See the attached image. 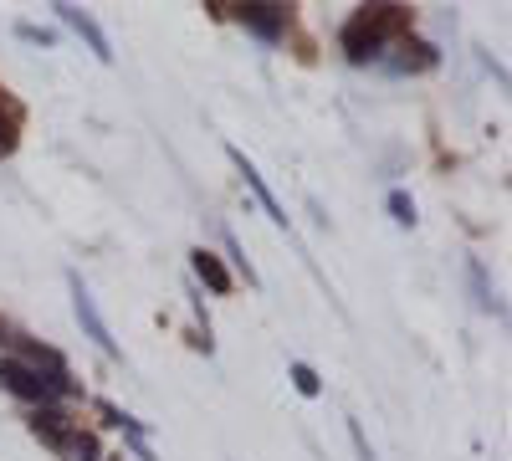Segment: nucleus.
I'll return each mask as SVG.
<instances>
[{"label": "nucleus", "instance_id": "nucleus-1", "mask_svg": "<svg viewBox=\"0 0 512 461\" xmlns=\"http://www.w3.org/2000/svg\"><path fill=\"white\" fill-rule=\"evenodd\" d=\"M0 344H11L6 354H0V385H6L16 400H26L31 410L41 405H62L77 395V380L67 374V359L47 344H31L26 333H11V339H0Z\"/></svg>", "mask_w": 512, "mask_h": 461}, {"label": "nucleus", "instance_id": "nucleus-2", "mask_svg": "<svg viewBox=\"0 0 512 461\" xmlns=\"http://www.w3.org/2000/svg\"><path fill=\"white\" fill-rule=\"evenodd\" d=\"M400 36H410V11L405 6H359L344 31H338V47L354 67H369V62H384L390 47Z\"/></svg>", "mask_w": 512, "mask_h": 461}, {"label": "nucleus", "instance_id": "nucleus-3", "mask_svg": "<svg viewBox=\"0 0 512 461\" xmlns=\"http://www.w3.org/2000/svg\"><path fill=\"white\" fill-rule=\"evenodd\" d=\"M67 292H72V313H77L82 333H88V339H93L108 359H123V349H118V339L108 333V323H103V313H98V303H93L88 282H82V272H67Z\"/></svg>", "mask_w": 512, "mask_h": 461}, {"label": "nucleus", "instance_id": "nucleus-4", "mask_svg": "<svg viewBox=\"0 0 512 461\" xmlns=\"http://www.w3.org/2000/svg\"><path fill=\"white\" fill-rule=\"evenodd\" d=\"M226 159L236 164V175L246 180V190L256 195V205H262V211H267V221H272V226H282V231H292V216L282 211V205H277V195L267 190V180H262V170H256V164H251V159H246V154H241L236 144H226Z\"/></svg>", "mask_w": 512, "mask_h": 461}, {"label": "nucleus", "instance_id": "nucleus-5", "mask_svg": "<svg viewBox=\"0 0 512 461\" xmlns=\"http://www.w3.org/2000/svg\"><path fill=\"white\" fill-rule=\"evenodd\" d=\"M57 11V21L77 36V41H88V52L98 57V62H113V41H108V31L88 16V11H82V6H67V0H62V6H52Z\"/></svg>", "mask_w": 512, "mask_h": 461}, {"label": "nucleus", "instance_id": "nucleus-6", "mask_svg": "<svg viewBox=\"0 0 512 461\" xmlns=\"http://www.w3.org/2000/svg\"><path fill=\"white\" fill-rule=\"evenodd\" d=\"M231 11H236V21H241L251 36H262V41H282L287 26H292L287 6H231Z\"/></svg>", "mask_w": 512, "mask_h": 461}, {"label": "nucleus", "instance_id": "nucleus-7", "mask_svg": "<svg viewBox=\"0 0 512 461\" xmlns=\"http://www.w3.org/2000/svg\"><path fill=\"white\" fill-rule=\"evenodd\" d=\"M390 52L395 57H384V67H390V72H425V67L441 62V52L431 47V41H420V36H400Z\"/></svg>", "mask_w": 512, "mask_h": 461}, {"label": "nucleus", "instance_id": "nucleus-8", "mask_svg": "<svg viewBox=\"0 0 512 461\" xmlns=\"http://www.w3.org/2000/svg\"><path fill=\"white\" fill-rule=\"evenodd\" d=\"M190 272L210 287V292H216V298H226V292H231V267L216 257V251H205V246H195L190 251Z\"/></svg>", "mask_w": 512, "mask_h": 461}, {"label": "nucleus", "instance_id": "nucleus-9", "mask_svg": "<svg viewBox=\"0 0 512 461\" xmlns=\"http://www.w3.org/2000/svg\"><path fill=\"white\" fill-rule=\"evenodd\" d=\"M26 426H31V436H36L41 446H52V451H57V446L67 441V431H72V421H67V415H62L57 405H41V410H31V421H26Z\"/></svg>", "mask_w": 512, "mask_h": 461}, {"label": "nucleus", "instance_id": "nucleus-10", "mask_svg": "<svg viewBox=\"0 0 512 461\" xmlns=\"http://www.w3.org/2000/svg\"><path fill=\"white\" fill-rule=\"evenodd\" d=\"M466 282H472V303L482 308V313H492V318H507V303L497 298V292H492V282H487V267L472 257V262H466Z\"/></svg>", "mask_w": 512, "mask_h": 461}, {"label": "nucleus", "instance_id": "nucleus-11", "mask_svg": "<svg viewBox=\"0 0 512 461\" xmlns=\"http://www.w3.org/2000/svg\"><path fill=\"white\" fill-rule=\"evenodd\" d=\"M21 149V103L0 93V159H11Z\"/></svg>", "mask_w": 512, "mask_h": 461}, {"label": "nucleus", "instance_id": "nucleus-12", "mask_svg": "<svg viewBox=\"0 0 512 461\" xmlns=\"http://www.w3.org/2000/svg\"><path fill=\"white\" fill-rule=\"evenodd\" d=\"M57 456H62V461H103L98 436H93V431H82V426H72V431H67V441L57 446Z\"/></svg>", "mask_w": 512, "mask_h": 461}, {"label": "nucleus", "instance_id": "nucleus-13", "mask_svg": "<svg viewBox=\"0 0 512 461\" xmlns=\"http://www.w3.org/2000/svg\"><path fill=\"white\" fill-rule=\"evenodd\" d=\"M221 246H226V257L236 262V272L246 277V287H262V277H256V267L246 262V251H241V241H236V231H231V226H221Z\"/></svg>", "mask_w": 512, "mask_h": 461}, {"label": "nucleus", "instance_id": "nucleus-14", "mask_svg": "<svg viewBox=\"0 0 512 461\" xmlns=\"http://www.w3.org/2000/svg\"><path fill=\"white\" fill-rule=\"evenodd\" d=\"M287 374H292V390H297V395H303V400H313V395H323V380H318V369H313V364H303V359H297V364H292Z\"/></svg>", "mask_w": 512, "mask_h": 461}, {"label": "nucleus", "instance_id": "nucleus-15", "mask_svg": "<svg viewBox=\"0 0 512 461\" xmlns=\"http://www.w3.org/2000/svg\"><path fill=\"white\" fill-rule=\"evenodd\" d=\"M98 415H103L108 426H123V431L134 436V441H144V426H139V421H134V415H128V410H118L113 400H98Z\"/></svg>", "mask_w": 512, "mask_h": 461}, {"label": "nucleus", "instance_id": "nucleus-16", "mask_svg": "<svg viewBox=\"0 0 512 461\" xmlns=\"http://www.w3.org/2000/svg\"><path fill=\"white\" fill-rule=\"evenodd\" d=\"M384 205H390V221H395V226H415V200H410V190H390V200H384Z\"/></svg>", "mask_w": 512, "mask_h": 461}, {"label": "nucleus", "instance_id": "nucleus-17", "mask_svg": "<svg viewBox=\"0 0 512 461\" xmlns=\"http://www.w3.org/2000/svg\"><path fill=\"white\" fill-rule=\"evenodd\" d=\"M16 36H21V41H31V47H57V36H52L47 26H31V21H21V26H16Z\"/></svg>", "mask_w": 512, "mask_h": 461}, {"label": "nucleus", "instance_id": "nucleus-18", "mask_svg": "<svg viewBox=\"0 0 512 461\" xmlns=\"http://www.w3.org/2000/svg\"><path fill=\"white\" fill-rule=\"evenodd\" d=\"M349 441H354V456H359V461H379V456H374V446H369V436H364V426H359V421H349Z\"/></svg>", "mask_w": 512, "mask_h": 461}, {"label": "nucleus", "instance_id": "nucleus-19", "mask_svg": "<svg viewBox=\"0 0 512 461\" xmlns=\"http://www.w3.org/2000/svg\"><path fill=\"white\" fill-rule=\"evenodd\" d=\"M0 333H6V323H0Z\"/></svg>", "mask_w": 512, "mask_h": 461}]
</instances>
